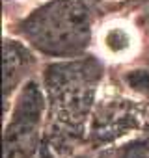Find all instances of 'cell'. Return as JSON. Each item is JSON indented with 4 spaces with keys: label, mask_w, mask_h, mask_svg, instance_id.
Masks as SVG:
<instances>
[{
    "label": "cell",
    "mask_w": 149,
    "mask_h": 158,
    "mask_svg": "<svg viewBox=\"0 0 149 158\" xmlns=\"http://www.w3.org/2000/svg\"><path fill=\"white\" fill-rule=\"evenodd\" d=\"M37 50L50 56H71L90 41V17L77 0H52L32 11L19 28Z\"/></svg>",
    "instance_id": "obj_1"
},
{
    "label": "cell",
    "mask_w": 149,
    "mask_h": 158,
    "mask_svg": "<svg viewBox=\"0 0 149 158\" xmlns=\"http://www.w3.org/2000/svg\"><path fill=\"white\" fill-rule=\"evenodd\" d=\"M45 101L36 80L19 88L10 121L4 132V158H32L43 121Z\"/></svg>",
    "instance_id": "obj_2"
},
{
    "label": "cell",
    "mask_w": 149,
    "mask_h": 158,
    "mask_svg": "<svg viewBox=\"0 0 149 158\" xmlns=\"http://www.w3.org/2000/svg\"><path fill=\"white\" fill-rule=\"evenodd\" d=\"M32 65H34V58L23 43L6 41V45H4V91H6V97H10L11 91L21 86L23 76L28 74Z\"/></svg>",
    "instance_id": "obj_3"
},
{
    "label": "cell",
    "mask_w": 149,
    "mask_h": 158,
    "mask_svg": "<svg viewBox=\"0 0 149 158\" xmlns=\"http://www.w3.org/2000/svg\"><path fill=\"white\" fill-rule=\"evenodd\" d=\"M114 158H149V145L145 143H130L121 147Z\"/></svg>",
    "instance_id": "obj_4"
},
{
    "label": "cell",
    "mask_w": 149,
    "mask_h": 158,
    "mask_svg": "<svg viewBox=\"0 0 149 158\" xmlns=\"http://www.w3.org/2000/svg\"><path fill=\"white\" fill-rule=\"evenodd\" d=\"M37 158H52V156H50V152H49V151H43V152H39V156H37Z\"/></svg>",
    "instance_id": "obj_5"
}]
</instances>
